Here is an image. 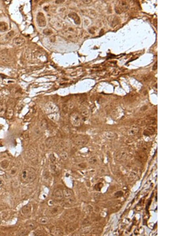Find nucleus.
I'll list each match as a JSON object with an SVG mask.
<instances>
[{
	"mask_svg": "<svg viewBox=\"0 0 179 236\" xmlns=\"http://www.w3.org/2000/svg\"><path fill=\"white\" fill-rule=\"evenodd\" d=\"M126 157V153L124 151L121 150L116 153L115 157L118 160H122L125 159Z\"/></svg>",
	"mask_w": 179,
	"mask_h": 236,
	"instance_id": "nucleus-13",
	"label": "nucleus"
},
{
	"mask_svg": "<svg viewBox=\"0 0 179 236\" xmlns=\"http://www.w3.org/2000/svg\"><path fill=\"white\" fill-rule=\"evenodd\" d=\"M103 185V184L102 183H99L95 185V189L97 191H100L101 190V188L102 187Z\"/></svg>",
	"mask_w": 179,
	"mask_h": 236,
	"instance_id": "nucleus-30",
	"label": "nucleus"
},
{
	"mask_svg": "<svg viewBox=\"0 0 179 236\" xmlns=\"http://www.w3.org/2000/svg\"><path fill=\"white\" fill-rule=\"evenodd\" d=\"M72 142L78 146H83L88 143L89 138L86 135L83 134H75L71 138Z\"/></svg>",
	"mask_w": 179,
	"mask_h": 236,
	"instance_id": "nucleus-3",
	"label": "nucleus"
},
{
	"mask_svg": "<svg viewBox=\"0 0 179 236\" xmlns=\"http://www.w3.org/2000/svg\"><path fill=\"white\" fill-rule=\"evenodd\" d=\"M63 190L64 198L66 200L72 198L74 195V192L71 189L68 188H64Z\"/></svg>",
	"mask_w": 179,
	"mask_h": 236,
	"instance_id": "nucleus-10",
	"label": "nucleus"
},
{
	"mask_svg": "<svg viewBox=\"0 0 179 236\" xmlns=\"http://www.w3.org/2000/svg\"><path fill=\"white\" fill-rule=\"evenodd\" d=\"M28 232H29V230L27 229H26V230H22L20 233L19 234V235H20V236H24V235H27L28 233Z\"/></svg>",
	"mask_w": 179,
	"mask_h": 236,
	"instance_id": "nucleus-33",
	"label": "nucleus"
},
{
	"mask_svg": "<svg viewBox=\"0 0 179 236\" xmlns=\"http://www.w3.org/2000/svg\"><path fill=\"white\" fill-rule=\"evenodd\" d=\"M48 126L47 121L45 119H43L41 121L40 123V127L43 130L46 129Z\"/></svg>",
	"mask_w": 179,
	"mask_h": 236,
	"instance_id": "nucleus-24",
	"label": "nucleus"
},
{
	"mask_svg": "<svg viewBox=\"0 0 179 236\" xmlns=\"http://www.w3.org/2000/svg\"><path fill=\"white\" fill-rule=\"evenodd\" d=\"M123 195V192H122V191H120L116 192V193L115 194V195L117 197H119L122 196Z\"/></svg>",
	"mask_w": 179,
	"mask_h": 236,
	"instance_id": "nucleus-36",
	"label": "nucleus"
},
{
	"mask_svg": "<svg viewBox=\"0 0 179 236\" xmlns=\"http://www.w3.org/2000/svg\"><path fill=\"white\" fill-rule=\"evenodd\" d=\"M155 129L152 127H148L146 129L144 130L143 134L146 136H149L152 135L155 132Z\"/></svg>",
	"mask_w": 179,
	"mask_h": 236,
	"instance_id": "nucleus-18",
	"label": "nucleus"
},
{
	"mask_svg": "<svg viewBox=\"0 0 179 236\" xmlns=\"http://www.w3.org/2000/svg\"><path fill=\"white\" fill-rule=\"evenodd\" d=\"M105 136L106 138L109 139H112L115 138V134L112 132H107L105 133Z\"/></svg>",
	"mask_w": 179,
	"mask_h": 236,
	"instance_id": "nucleus-23",
	"label": "nucleus"
},
{
	"mask_svg": "<svg viewBox=\"0 0 179 236\" xmlns=\"http://www.w3.org/2000/svg\"><path fill=\"white\" fill-rule=\"evenodd\" d=\"M59 156L62 160H66L68 157V154L65 151H62L60 153Z\"/></svg>",
	"mask_w": 179,
	"mask_h": 236,
	"instance_id": "nucleus-26",
	"label": "nucleus"
},
{
	"mask_svg": "<svg viewBox=\"0 0 179 236\" xmlns=\"http://www.w3.org/2000/svg\"><path fill=\"white\" fill-rule=\"evenodd\" d=\"M63 229L61 227H53L51 230V234L55 236H62L63 235Z\"/></svg>",
	"mask_w": 179,
	"mask_h": 236,
	"instance_id": "nucleus-9",
	"label": "nucleus"
},
{
	"mask_svg": "<svg viewBox=\"0 0 179 236\" xmlns=\"http://www.w3.org/2000/svg\"><path fill=\"white\" fill-rule=\"evenodd\" d=\"M13 110L12 109L8 108L6 112V116L8 118H10L13 116Z\"/></svg>",
	"mask_w": 179,
	"mask_h": 236,
	"instance_id": "nucleus-25",
	"label": "nucleus"
},
{
	"mask_svg": "<svg viewBox=\"0 0 179 236\" xmlns=\"http://www.w3.org/2000/svg\"><path fill=\"white\" fill-rule=\"evenodd\" d=\"M25 42L24 39L21 37H17L14 39L13 43L15 46L20 47L22 46L24 43Z\"/></svg>",
	"mask_w": 179,
	"mask_h": 236,
	"instance_id": "nucleus-12",
	"label": "nucleus"
},
{
	"mask_svg": "<svg viewBox=\"0 0 179 236\" xmlns=\"http://www.w3.org/2000/svg\"><path fill=\"white\" fill-rule=\"evenodd\" d=\"M17 172V169H16V167H13L10 169V174L12 176H14L16 175V173Z\"/></svg>",
	"mask_w": 179,
	"mask_h": 236,
	"instance_id": "nucleus-29",
	"label": "nucleus"
},
{
	"mask_svg": "<svg viewBox=\"0 0 179 236\" xmlns=\"http://www.w3.org/2000/svg\"><path fill=\"white\" fill-rule=\"evenodd\" d=\"M52 198L56 201H61L64 198L63 190L60 188L54 190L52 194Z\"/></svg>",
	"mask_w": 179,
	"mask_h": 236,
	"instance_id": "nucleus-5",
	"label": "nucleus"
},
{
	"mask_svg": "<svg viewBox=\"0 0 179 236\" xmlns=\"http://www.w3.org/2000/svg\"><path fill=\"white\" fill-rule=\"evenodd\" d=\"M37 22L40 27H44L46 24V21L44 14L42 13H39L37 16Z\"/></svg>",
	"mask_w": 179,
	"mask_h": 236,
	"instance_id": "nucleus-6",
	"label": "nucleus"
},
{
	"mask_svg": "<svg viewBox=\"0 0 179 236\" xmlns=\"http://www.w3.org/2000/svg\"><path fill=\"white\" fill-rule=\"evenodd\" d=\"M20 177L21 181L23 183H28L32 182L36 179V171L32 168H27L22 171Z\"/></svg>",
	"mask_w": 179,
	"mask_h": 236,
	"instance_id": "nucleus-1",
	"label": "nucleus"
},
{
	"mask_svg": "<svg viewBox=\"0 0 179 236\" xmlns=\"http://www.w3.org/2000/svg\"><path fill=\"white\" fill-rule=\"evenodd\" d=\"M45 143L47 147L48 148H50L54 144V139L53 138L49 137L46 139Z\"/></svg>",
	"mask_w": 179,
	"mask_h": 236,
	"instance_id": "nucleus-20",
	"label": "nucleus"
},
{
	"mask_svg": "<svg viewBox=\"0 0 179 236\" xmlns=\"http://www.w3.org/2000/svg\"><path fill=\"white\" fill-rule=\"evenodd\" d=\"M50 160H51V161L52 163L54 162L55 161V157L54 156L53 154H51L50 155Z\"/></svg>",
	"mask_w": 179,
	"mask_h": 236,
	"instance_id": "nucleus-35",
	"label": "nucleus"
},
{
	"mask_svg": "<svg viewBox=\"0 0 179 236\" xmlns=\"http://www.w3.org/2000/svg\"><path fill=\"white\" fill-rule=\"evenodd\" d=\"M8 161H6V160L3 161L1 163V167H2L3 168H5H5H6L8 167Z\"/></svg>",
	"mask_w": 179,
	"mask_h": 236,
	"instance_id": "nucleus-32",
	"label": "nucleus"
},
{
	"mask_svg": "<svg viewBox=\"0 0 179 236\" xmlns=\"http://www.w3.org/2000/svg\"><path fill=\"white\" fill-rule=\"evenodd\" d=\"M48 115L50 119L53 121L57 122L59 120L60 115L58 112L51 114Z\"/></svg>",
	"mask_w": 179,
	"mask_h": 236,
	"instance_id": "nucleus-15",
	"label": "nucleus"
},
{
	"mask_svg": "<svg viewBox=\"0 0 179 236\" xmlns=\"http://www.w3.org/2000/svg\"><path fill=\"white\" fill-rule=\"evenodd\" d=\"M3 105L2 103H0V113L4 111Z\"/></svg>",
	"mask_w": 179,
	"mask_h": 236,
	"instance_id": "nucleus-38",
	"label": "nucleus"
},
{
	"mask_svg": "<svg viewBox=\"0 0 179 236\" xmlns=\"http://www.w3.org/2000/svg\"><path fill=\"white\" fill-rule=\"evenodd\" d=\"M70 123L74 127H79L82 124L84 120L80 113L74 111L72 112L69 116Z\"/></svg>",
	"mask_w": 179,
	"mask_h": 236,
	"instance_id": "nucleus-2",
	"label": "nucleus"
},
{
	"mask_svg": "<svg viewBox=\"0 0 179 236\" xmlns=\"http://www.w3.org/2000/svg\"><path fill=\"white\" fill-rule=\"evenodd\" d=\"M4 184V181L0 177V188L2 187Z\"/></svg>",
	"mask_w": 179,
	"mask_h": 236,
	"instance_id": "nucleus-37",
	"label": "nucleus"
},
{
	"mask_svg": "<svg viewBox=\"0 0 179 236\" xmlns=\"http://www.w3.org/2000/svg\"><path fill=\"white\" fill-rule=\"evenodd\" d=\"M8 28V24L3 21H0V32H7Z\"/></svg>",
	"mask_w": 179,
	"mask_h": 236,
	"instance_id": "nucleus-19",
	"label": "nucleus"
},
{
	"mask_svg": "<svg viewBox=\"0 0 179 236\" xmlns=\"http://www.w3.org/2000/svg\"><path fill=\"white\" fill-rule=\"evenodd\" d=\"M157 62H156L155 63V64L154 65L152 69H153V70H155L157 69Z\"/></svg>",
	"mask_w": 179,
	"mask_h": 236,
	"instance_id": "nucleus-39",
	"label": "nucleus"
},
{
	"mask_svg": "<svg viewBox=\"0 0 179 236\" xmlns=\"http://www.w3.org/2000/svg\"><path fill=\"white\" fill-rule=\"evenodd\" d=\"M31 211V206L30 204H28L24 206L21 209V213L24 215H27Z\"/></svg>",
	"mask_w": 179,
	"mask_h": 236,
	"instance_id": "nucleus-14",
	"label": "nucleus"
},
{
	"mask_svg": "<svg viewBox=\"0 0 179 236\" xmlns=\"http://www.w3.org/2000/svg\"><path fill=\"white\" fill-rule=\"evenodd\" d=\"M83 2H85V3L88 4L90 3L91 2V1H89V0H85V1H83Z\"/></svg>",
	"mask_w": 179,
	"mask_h": 236,
	"instance_id": "nucleus-40",
	"label": "nucleus"
},
{
	"mask_svg": "<svg viewBox=\"0 0 179 236\" xmlns=\"http://www.w3.org/2000/svg\"><path fill=\"white\" fill-rule=\"evenodd\" d=\"M49 222V219L46 216L40 217L38 219V222L41 225H46Z\"/></svg>",
	"mask_w": 179,
	"mask_h": 236,
	"instance_id": "nucleus-21",
	"label": "nucleus"
},
{
	"mask_svg": "<svg viewBox=\"0 0 179 236\" xmlns=\"http://www.w3.org/2000/svg\"><path fill=\"white\" fill-rule=\"evenodd\" d=\"M75 229L76 226L75 225H73L72 224H70L68 225L67 227V229L68 230H69V231L70 232L72 231V230Z\"/></svg>",
	"mask_w": 179,
	"mask_h": 236,
	"instance_id": "nucleus-31",
	"label": "nucleus"
},
{
	"mask_svg": "<svg viewBox=\"0 0 179 236\" xmlns=\"http://www.w3.org/2000/svg\"><path fill=\"white\" fill-rule=\"evenodd\" d=\"M139 129L137 126L133 125L129 129L128 131V134L129 135L133 136L136 135L139 132Z\"/></svg>",
	"mask_w": 179,
	"mask_h": 236,
	"instance_id": "nucleus-11",
	"label": "nucleus"
},
{
	"mask_svg": "<svg viewBox=\"0 0 179 236\" xmlns=\"http://www.w3.org/2000/svg\"><path fill=\"white\" fill-rule=\"evenodd\" d=\"M37 227V223L33 220H29L28 221L25 223L26 228L29 231L35 229Z\"/></svg>",
	"mask_w": 179,
	"mask_h": 236,
	"instance_id": "nucleus-7",
	"label": "nucleus"
},
{
	"mask_svg": "<svg viewBox=\"0 0 179 236\" xmlns=\"http://www.w3.org/2000/svg\"><path fill=\"white\" fill-rule=\"evenodd\" d=\"M45 110L48 115L58 112L59 108L56 104L53 102H49L45 105Z\"/></svg>",
	"mask_w": 179,
	"mask_h": 236,
	"instance_id": "nucleus-4",
	"label": "nucleus"
},
{
	"mask_svg": "<svg viewBox=\"0 0 179 236\" xmlns=\"http://www.w3.org/2000/svg\"><path fill=\"white\" fill-rule=\"evenodd\" d=\"M62 208L59 206H55L51 207L49 210V214L51 216H56L59 214L62 211Z\"/></svg>",
	"mask_w": 179,
	"mask_h": 236,
	"instance_id": "nucleus-8",
	"label": "nucleus"
},
{
	"mask_svg": "<svg viewBox=\"0 0 179 236\" xmlns=\"http://www.w3.org/2000/svg\"><path fill=\"white\" fill-rule=\"evenodd\" d=\"M80 113L83 120L86 119L89 116V111L87 108H83L81 109Z\"/></svg>",
	"mask_w": 179,
	"mask_h": 236,
	"instance_id": "nucleus-17",
	"label": "nucleus"
},
{
	"mask_svg": "<svg viewBox=\"0 0 179 236\" xmlns=\"http://www.w3.org/2000/svg\"><path fill=\"white\" fill-rule=\"evenodd\" d=\"M69 17L73 19L75 24H80V18L77 14L75 13H71L69 14Z\"/></svg>",
	"mask_w": 179,
	"mask_h": 236,
	"instance_id": "nucleus-16",
	"label": "nucleus"
},
{
	"mask_svg": "<svg viewBox=\"0 0 179 236\" xmlns=\"http://www.w3.org/2000/svg\"><path fill=\"white\" fill-rule=\"evenodd\" d=\"M0 59L2 62L6 64H8L10 63V59L9 57L7 55H2L0 56Z\"/></svg>",
	"mask_w": 179,
	"mask_h": 236,
	"instance_id": "nucleus-22",
	"label": "nucleus"
},
{
	"mask_svg": "<svg viewBox=\"0 0 179 236\" xmlns=\"http://www.w3.org/2000/svg\"><path fill=\"white\" fill-rule=\"evenodd\" d=\"M43 33L44 34L46 35H51V34H52V32H51V30H50V29H47L44 30L43 32Z\"/></svg>",
	"mask_w": 179,
	"mask_h": 236,
	"instance_id": "nucleus-34",
	"label": "nucleus"
},
{
	"mask_svg": "<svg viewBox=\"0 0 179 236\" xmlns=\"http://www.w3.org/2000/svg\"><path fill=\"white\" fill-rule=\"evenodd\" d=\"M14 31H11L6 34V36H5V39H10L13 37V36L14 35Z\"/></svg>",
	"mask_w": 179,
	"mask_h": 236,
	"instance_id": "nucleus-27",
	"label": "nucleus"
},
{
	"mask_svg": "<svg viewBox=\"0 0 179 236\" xmlns=\"http://www.w3.org/2000/svg\"><path fill=\"white\" fill-rule=\"evenodd\" d=\"M89 162L91 165H94L97 162V159L95 157H93L89 159Z\"/></svg>",
	"mask_w": 179,
	"mask_h": 236,
	"instance_id": "nucleus-28",
	"label": "nucleus"
}]
</instances>
